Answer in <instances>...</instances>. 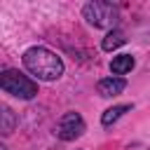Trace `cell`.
<instances>
[{"mask_svg": "<svg viewBox=\"0 0 150 150\" xmlns=\"http://www.w3.org/2000/svg\"><path fill=\"white\" fill-rule=\"evenodd\" d=\"M124 42H127L124 33H122L120 28H115V30H108V33H105V38H103L101 47H103V52H115V49H117V47H122Z\"/></svg>", "mask_w": 150, "mask_h": 150, "instance_id": "cell-8", "label": "cell"}, {"mask_svg": "<svg viewBox=\"0 0 150 150\" xmlns=\"http://www.w3.org/2000/svg\"><path fill=\"white\" fill-rule=\"evenodd\" d=\"M82 16L94 28L115 30L117 21H120V7L112 5V2H105V0H94V2H87L82 7Z\"/></svg>", "mask_w": 150, "mask_h": 150, "instance_id": "cell-3", "label": "cell"}, {"mask_svg": "<svg viewBox=\"0 0 150 150\" xmlns=\"http://www.w3.org/2000/svg\"><path fill=\"white\" fill-rule=\"evenodd\" d=\"M134 66H136V59H134L131 54H120V56H115V59L110 61V73L117 75V77H122V75H127V73H131Z\"/></svg>", "mask_w": 150, "mask_h": 150, "instance_id": "cell-6", "label": "cell"}, {"mask_svg": "<svg viewBox=\"0 0 150 150\" xmlns=\"http://www.w3.org/2000/svg\"><path fill=\"white\" fill-rule=\"evenodd\" d=\"M84 131H87V124H84V120H82V115H80L77 110L63 112V115L56 120V124H54V136H56L59 141H66V143L80 138Z\"/></svg>", "mask_w": 150, "mask_h": 150, "instance_id": "cell-4", "label": "cell"}, {"mask_svg": "<svg viewBox=\"0 0 150 150\" xmlns=\"http://www.w3.org/2000/svg\"><path fill=\"white\" fill-rule=\"evenodd\" d=\"M124 89H127V80H124V77H117V75H112V77H103V80H98V84H96V94L103 96V98L120 96Z\"/></svg>", "mask_w": 150, "mask_h": 150, "instance_id": "cell-5", "label": "cell"}, {"mask_svg": "<svg viewBox=\"0 0 150 150\" xmlns=\"http://www.w3.org/2000/svg\"><path fill=\"white\" fill-rule=\"evenodd\" d=\"M21 61H23V66H26V70L30 75H35L38 80H45V82L59 80L63 75V70H66L63 59L56 52H52L47 47H38V45L35 47H28L23 52Z\"/></svg>", "mask_w": 150, "mask_h": 150, "instance_id": "cell-1", "label": "cell"}, {"mask_svg": "<svg viewBox=\"0 0 150 150\" xmlns=\"http://www.w3.org/2000/svg\"><path fill=\"white\" fill-rule=\"evenodd\" d=\"M0 117H2V124H0V131H2V136H9L12 131H14V127H16V115H14V110L9 108V105H0Z\"/></svg>", "mask_w": 150, "mask_h": 150, "instance_id": "cell-9", "label": "cell"}, {"mask_svg": "<svg viewBox=\"0 0 150 150\" xmlns=\"http://www.w3.org/2000/svg\"><path fill=\"white\" fill-rule=\"evenodd\" d=\"M134 105L131 103H120V105H112V108H108V110H103V115H101V124L105 127V129H110L124 112H129Z\"/></svg>", "mask_w": 150, "mask_h": 150, "instance_id": "cell-7", "label": "cell"}, {"mask_svg": "<svg viewBox=\"0 0 150 150\" xmlns=\"http://www.w3.org/2000/svg\"><path fill=\"white\" fill-rule=\"evenodd\" d=\"M0 150H7V148H5V145H0Z\"/></svg>", "mask_w": 150, "mask_h": 150, "instance_id": "cell-10", "label": "cell"}, {"mask_svg": "<svg viewBox=\"0 0 150 150\" xmlns=\"http://www.w3.org/2000/svg\"><path fill=\"white\" fill-rule=\"evenodd\" d=\"M0 89L14 98H21V101H30L38 96V82L14 68H5L0 73Z\"/></svg>", "mask_w": 150, "mask_h": 150, "instance_id": "cell-2", "label": "cell"}]
</instances>
